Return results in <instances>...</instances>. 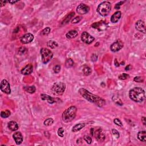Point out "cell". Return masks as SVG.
I'll return each instance as SVG.
<instances>
[{
  "instance_id": "6da1fadb",
  "label": "cell",
  "mask_w": 146,
  "mask_h": 146,
  "mask_svg": "<svg viewBox=\"0 0 146 146\" xmlns=\"http://www.w3.org/2000/svg\"><path fill=\"white\" fill-rule=\"evenodd\" d=\"M79 93L83 98H84L89 102L94 103L99 107H102L106 104V101L100 97L93 94L87 90L81 88L79 90Z\"/></svg>"
},
{
  "instance_id": "7a4b0ae2",
  "label": "cell",
  "mask_w": 146,
  "mask_h": 146,
  "mask_svg": "<svg viewBox=\"0 0 146 146\" xmlns=\"http://www.w3.org/2000/svg\"><path fill=\"white\" fill-rule=\"evenodd\" d=\"M129 97L134 102L137 103L142 102L145 100L146 98L145 91L141 87H134L130 90Z\"/></svg>"
},
{
  "instance_id": "3957f363",
  "label": "cell",
  "mask_w": 146,
  "mask_h": 146,
  "mask_svg": "<svg viewBox=\"0 0 146 146\" xmlns=\"http://www.w3.org/2000/svg\"><path fill=\"white\" fill-rule=\"evenodd\" d=\"M77 112V108L74 106H71L66 109L62 114V120L65 123H69L74 119L76 114Z\"/></svg>"
},
{
  "instance_id": "277c9868",
  "label": "cell",
  "mask_w": 146,
  "mask_h": 146,
  "mask_svg": "<svg viewBox=\"0 0 146 146\" xmlns=\"http://www.w3.org/2000/svg\"><path fill=\"white\" fill-rule=\"evenodd\" d=\"M111 10V5L110 2L103 1L98 5L97 11L102 17H106Z\"/></svg>"
},
{
  "instance_id": "5b68a950",
  "label": "cell",
  "mask_w": 146,
  "mask_h": 146,
  "mask_svg": "<svg viewBox=\"0 0 146 146\" xmlns=\"http://www.w3.org/2000/svg\"><path fill=\"white\" fill-rule=\"evenodd\" d=\"M66 86L63 82H56L51 87V92L55 96H60L63 94L66 90Z\"/></svg>"
},
{
  "instance_id": "8992f818",
  "label": "cell",
  "mask_w": 146,
  "mask_h": 146,
  "mask_svg": "<svg viewBox=\"0 0 146 146\" xmlns=\"http://www.w3.org/2000/svg\"><path fill=\"white\" fill-rule=\"evenodd\" d=\"M40 53L41 55L42 62L44 64H47L53 57V53L51 50L47 48H42L41 49Z\"/></svg>"
},
{
  "instance_id": "52a82bcc",
  "label": "cell",
  "mask_w": 146,
  "mask_h": 146,
  "mask_svg": "<svg viewBox=\"0 0 146 146\" xmlns=\"http://www.w3.org/2000/svg\"><path fill=\"white\" fill-rule=\"evenodd\" d=\"M124 44L121 40H118L111 45L110 50L112 52H117L123 48Z\"/></svg>"
},
{
  "instance_id": "ba28073f",
  "label": "cell",
  "mask_w": 146,
  "mask_h": 146,
  "mask_svg": "<svg viewBox=\"0 0 146 146\" xmlns=\"http://www.w3.org/2000/svg\"><path fill=\"white\" fill-rule=\"evenodd\" d=\"M0 89L1 91H2L3 93H5L6 94H10L11 93V88L10 85L9 83L6 79H3L1 81V85H0Z\"/></svg>"
},
{
  "instance_id": "9c48e42d",
  "label": "cell",
  "mask_w": 146,
  "mask_h": 146,
  "mask_svg": "<svg viewBox=\"0 0 146 146\" xmlns=\"http://www.w3.org/2000/svg\"><path fill=\"white\" fill-rule=\"evenodd\" d=\"M94 40L95 38L94 37L91 36L89 33L86 32H83L82 34H81V40L86 44H91L94 41Z\"/></svg>"
},
{
  "instance_id": "30bf717a",
  "label": "cell",
  "mask_w": 146,
  "mask_h": 146,
  "mask_svg": "<svg viewBox=\"0 0 146 146\" xmlns=\"http://www.w3.org/2000/svg\"><path fill=\"white\" fill-rule=\"evenodd\" d=\"M95 139L98 142H103L106 139V135L102 128H98L94 132Z\"/></svg>"
},
{
  "instance_id": "8fae6325",
  "label": "cell",
  "mask_w": 146,
  "mask_h": 146,
  "mask_svg": "<svg viewBox=\"0 0 146 146\" xmlns=\"http://www.w3.org/2000/svg\"><path fill=\"white\" fill-rule=\"evenodd\" d=\"M34 40V36L31 33H26L22 36L21 37L20 40L21 42L23 44H28L32 42Z\"/></svg>"
},
{
  "instance_id": "7c38bea8",
  "label": "cell",
  "mask_w": 146,
  "mask_h": 146,
  "mask_svg": "<svg viewBox=\"0 0 146 146\" xmlns=\"http://www.w3.org/2000/svg\"><path fill=\"white\" fill-rule=\"evenodd\" d=\"M90 10V7L84 4V3H81L77 7V12L79 14H87Z\"/></svg>"
},
{
  "instance_id": "4fadbf2b",
  "label": "cell",
  "mask_w": 146,
  "mask_h": 146,
  "mask_svg": "<svg viewBox=\"0 0 146 146\" xmlns=\"http://www.w3.org/2000/svg\"><path fill=\"white\" fill-rule=\"evenodd\" d=\"M135 29L139 32L143 33V34H146V25L144 21L142 20L138 21L135 24Z\"/></svg>"
},
{
  "instance_id": "5bb4252c",
  "label": "cell",
  "mask_w": 146,
  "mask_h": 146,
  "mask_svg": "<svg viewBox=\"0 0 146 146\" xmlns=\"http://www.w3.org/2000/svg\"><path fill=\"white\" fill-rule=\"evenodd\" d=\"M91 27L94 29H98V30H104L107 28V25L104 21H99L98 22H95L92 24Z\"/></svg>"
},
{
  "instance_id": "9a60e30c",
  "label": "cell",
  "mask_w": 146,
  "mask_h": 146,
  "mask_svg": "<svg viewBox=\"0 0 146 146\" xmlns=\"http://www.w3.org/2000/svg\"><path fill=\"white\" fill-rule=\"evenodd\" d=\"M13 139L16 143V145H19L22 143L23 142V136L20 132H15L13 135Z\"/></svg>"
},
{
  "instance_id": "2e32d148",
  "label": "cell",
  "mask_w": 146,
  "mask_h": 146,
  "mask_svg": "<svg viewBox=\"0 0 146 146\" xmlns=\"http://www.w3.org/2000/svg\"><path fill=\"white\" fill-rule=\"evenodd\" d=\"M33 71V66L32 64H28L21 70V74L24 75L30 74Z\"/></svg>"
},
{
  "instance_id": "e0dca14e",
  "label": "cell",
  "mask_w": 146,
  "mask_h": 146,
  "mask_svg": "<svg viewBox=\"0 0 146 146\" xmlns=\"http://www.w3.org/2000/svg\"><path fill=\"white\" fill-rule=\"evenodd\" d=\"M41 98L42 100H46L49 104H53L57 102V98H54L49 96V95L42 94L41 95Z\"/></svg>"
},
{
  "instance_id": "ac0fdd59",
  "label": "cell",
  "mask_w": 146,
  "mask_h": 146,
  "mask_svg": "<svg viewBox=\"0 0 146 146\" xmlns=\"http://www.w3.org/2000/svg\"><path fill=\"white\" fill-rule=\"evenodd\" d=\"M122 15V13L120 11H117L115 13H114V14L112 15L111 17V22L112 23H116L119 20L120 17Z\"/></svg>"
},
{
  "instance_id": "d6986e66",
  "label": "cell",
  "mask_w": 146,
  "mask_h": 146,
  "mask_svg": "<svg viewBox=\"0 0 146 146\" xmlns=\"http://www.w3.org/2000/svg\"><path fill=\"white\" fill-rule=\"evenodd\" d=\"M8 128L12 131H15L18 129V125L15 121H10L8 123Z\"/></svg>"
},
{
  "instance_id": "ffe728a7",
  "label": "cell",
  "mask_w": 146,
  "mask_h": 146,
  "mask_svg": "<svg viewBox=\"0 0 146 146\" xmlns=\"http://www.w3.org/2000/svg\"><path fill=\"white\" fill-rule=\"evenodd\" d=\"M78 35V33L77 31L74 30H72L69 31L67 33H66V38L68 39H73V38L77 37Z\"/></svg>"
},
{
  "instance_id": "44dd1931",
  "label": "cell",
  "mask_w": 146,
  "mask_h": 146,
  "mask_svg": "<svg viewBox=\"0 0 146 146\" xmlns=\"http://www.w3.org/2000/svg\"><path fill=\"white\" fill-rule=\"evenodd\" d=\"M85 126V123H80L77 124L75 125L72 128V132H76L77 131H80L81 129H82L83 128H84Z\"/></svg>"
},
{
  "instance_id": "7402d4cb",
  "label": "cell",
  "mask_w": 146,
  "mask_h": 146,
  "mask_svg": "<svg viewBox=\"0 0 146 146\" xmlns=\"http://www.w3.org/2000/svg\"><path fill=\"white\" fill-rule=\"evenodd\" d=\"M138 138L140 141L145 142L146 141V132L145 131H139L138 134Z\"/></svg>"
},
{
  "instance_id": "603a6c76",
  "label": "cell",
  "mask_w": 146,
  "mask_h": 146,
  "mask_svg": "<svg viewBox=\"0 0 146 146\" xmlns=\"http://www.w3.org/2000/svg\"><path fill=\"white\" fill-rule=\"evenodd\" d=\"M74 15H75V13L74 12H72V13H70V14H68L67 16L65 17V18L63 19V21H62V25L67 24V23L71 20V19L73 18V17L74 16Z\"/></svg>"
},
{
  "instance_id": "cb8c5ba5",
  "label": "cell",
  "mask_w": 146,
  "mask_h": 146,
  "mask_svg": "<svg viewBox=\"0 0 146 146\" xmlns=\"http://www.w3.org/2000/svg\"><path fill=\"white\" fill-rule=\"evenodd\" d=\"M24 90L27 93H30V94H33V93L36 92V88L34 86H25L24 87Z\"/></svg>"
},
{
  "instance_id": "d4e9b609",
  "label": "cell",
  "mask_w": 146,
  "mask_h": 146,
  "mask_svg": "<svg viewBox=\"0 0 146 146\" xmlns=\"http://www.w3.org/2000/svg\"><path fill=\"white\" fill-rule=\"evenodd\" d=\"M91 72H92V70H91V68L89 67V66H85L83 69V74L86 76H88L89 75H90L91 74Z\"/></svg>"
},
{
  "instance_id": "484cf974",
  "label": "cell",
  "mask_w": 146,
  "mask_h": 146,
  "mask_svg": "<svg viewBox=\"0 0 146 146\" xmlns=\"http://www.w3.org/2000/svg\"><path fill=\"white\" fill-rule=\"evenodd\" d=\"M47 45L51 49H55L58 46V44L55 41H49L47 43Z\"/></svg>"
},
{
  "instance_id": "4316f807",
  "label": "cell",
  "mask_w": 146,
  "mask_h": 146,
  "mask_svg": "<svg viewBox=\"0 0 146 146\" xmlns=\"http://www.w3.org/2000/svg\"><path fill=\"white\" fill-rule=\"evenodd\" d=\"M74 65V61L71 58H68L65 61V66L67 68L72 67Z\"/></svg>"
},
{
  "instance_id": "83f0119b",
  "label": "cell",
  "mask_w": 146,
  "mask_h": 146,
  "mask_svg": "<svg viewBox=\"0 0 146 146\" xmlns=\"http://www.w3.org/2000/svg\"><path fill=\"white\" fill-rule=\"evenodd\" d=\"M11 112L9 110H6L5 111H2L1 112V116L3 118H7L10 115Z\"/></svg>"
},
{
  "instance_id": "f1b7e54d",
  "label": "cell",
  "mask_w": 146,
  "mask_h": 146,
  "mask_svg": "<svg viewBox=\"0 0 146 146\" xmlns=\"http://www.w3.org/2000/svg\"><path fill=\"white\" fill-rule=\"evenodd\" d=\"M50 31H51V29H50V28H49V27H47V28L43 29L41 32L40 34L42 36H48V35L50 33Z\"/></svg>"
},
{
  "instance_id": "f546056e",
  "label": "cell",
  "mask_w": 146,
  "mask_h": 146,
  "mask_svg": "<svg viewBox=\"0 0 146 146\" xmlns=\"http://www.w3.org/2000/svg\"><path fill=\"white\" fill-rule=\"evenodd\" d=\"M53 123L54 120L52 118H48L44 121V124L46 126H50L53 124Z\"/></svg>"
},
{
  "instance_id": "4dcf8cb0",
  "label": "cell",
  "mask_w": 146,
  "mask_h": 146,
  "mask_svg": "<svg viewBox=\"0 0 146 146\" xmlns=\"http://www.w3.org/2000/svg\"><path fill=\"white\" fill-rule=\"evenodd\" d=\"M82 17H81V16H77L75 17V18H74L72 19V20L71 21V22L72 24H78V23H79L80 21L82 20Z\"/></svg>"
},
{
  "instance_id": "1f68e13d",
  "label": "cell",
  "mask_w": 146,
  "mask_h": 146,
  "mask_svg": "<svg viewBox=\"0 0 146 146\" xmlns=\"http://www.w3.org/2000/svg\"><path fill=\"white\" fill-rule=\"evenodd\" d=\"M130 77V76L127 74L126 73H123L120 74L118 76V78L120 79V80H126V79H128Z\"/></svg>"
},
{
  "instance_id": "d6a6232c",
  "label": "cell",
  "mask_w": 146,
  "mask_h": 146,
  "mask_svg": "<svg viewBox=\"0 0 146 146\" xmlns=\"http://www.w3.org/2000/svg\"><path fill=\"white\" fill-rule=\"evenodd\" d=\"M64 132H65V130L62 127L59 128V129L58 130V135L59 136V137H61V138H63V136H64Z\"/></svg>"
},
{
  "instance_id": "836d02e7",
  "label": "cell",
  "mask_w": 146,
  "mask_h": 146,
  "mask_svg": "<svg viewBox=\"0 0 146 146\" xmlns=\"http://www.w3.org/2000/svg\"><path fill=\"white\" fill-rule=\"evenodd\" d=\"M134 81L138 83H143L144 82V78L142 77H135L134 78Z\"/></svg>"
},
{
  "instance_id": "e575fe53",
  "label": "cell",
  "mask_w": 146,
  "mask_h": 146,
  "mask_svg": "<svg viewBox=\"0 0 146 146\" xmlns=\"http://www.w3.org/2000/svg\"><path fill=\"white\" fill-rule=\"evenodd\" d=\"M114 123L116 124V125L119 126V127H122V126H123L122 122H121V120H120V119H119L118 118L114 119Z\"/></svg>"
},
{
  "instance_id": "d590c367",
  "label": "cell",
  "mask_w": 146,
  "mask_h": 146,
  "mask_svg": "<svg viewBox=\"0 0 146 146\" xmlns=\"http://www.w3.org/2000/svg\"><path fill=\"white\" fill-rule=\"evenodd\" d=\"M112 135H113L114 137L116 138V139H118V138H119V137H120L119 133V132L115 129L112 130Z\"/></svg>"
},
{
  "instance_id": "8d00e7d4",
  "label": "cell",
  "mask_w": 146,
  "mask_h": 146,
  "mask_svg": "<svg viewBox=\"0 0 146 146\" xmlns=\"http://www.w3.org/2000/svg\"><path fill=\"white\" fill-rule=\"evenodd\" d=\"M83 139L87 142V143L89 144V145H90L92 143V139H91L90 137H89L88 135H85L84 137H83Z\"/></svg>"
},
{
  "instance_id": "74e56055",
  "label": "cell",
  "mask_w": 146,
  "mask_h": 146,
  "mask_svg": "<svg viewBox=\"0 0 146 146\" xmlns=\"http://www.w3.org/2000/svg\"><path fill=\"white\" fill-rule=\"evenodd\" d=\"M53 71L55 74L59 73L61 71V66L60 65H56L54 66L53 68Z\"/></svg>"
},
{
  "instance_id": "f35d334b",
  "label": "cell",
  "mask_w": 146,
  "mask_h": 146,
  "mask_svg": "<svg viewBox=\"0 0 146 146\" xmlns=\"http://www.w3.org/2000/svg\"><path fill=\"white\" fill-rule=\"evenodd\" d=\"M25 51H26V48L25 47H21L18 49V54L20 55H22L23 54H24Z\"/></svg>"
},
{
  "instance_id": "ab89813d",
  "label": "cell",
  "mask_w": 146,
  "mask_h": 146,
  "mask_svg": "<svg viewBox=\"0 0 146 146\" xmlns=\"http://www.w3.org/2000/svg\"><path fill=\"white\" fill-rule=\"evenodd\" d=\"M125 1H119V2H118L117 3H116L115 6V9L116 10H118L120 9V6H121L123 3Z\"/></svg>"
},
{
  "instance_id": "60d3db41",
  "label": "cell",
  "mask_w": 146,
  "mask_h": 146,
  "mask_svg": "<svg viewBox=\"0 0 146 146\" xmlns=\"http://www.w3.org/2000/svg\"><path fill=\"white\" fill-rule=\"evenodd\" d=\"M97 59H98V56L96 54H93L92 56H91V61L93 62H95L97 61Z\"/></svg>"
},
{
  "instance_id": "b9f144b4",
  "label": "cell",
  "mask_w": 146,
  "mask_h": 146,
  "mask_svg": "<svg viewBox=\"0 0 146 146\" xmlns=\"http://www.w3.org/2000/svg\"><path fill=\"white\" fill-rule=\"evenodd\" d=\"M8 1H0V6H1V7H2L3 6H5L6 5V3Z\"/></svg>"
},
{
  "instance_id": "7bdbcfd3",
  "label": "cell",
  "mask_w": 146,
  "mask_h": 146,
  "mask_svg": "<svg viewBox=\"0 0 146 146\" xmlns=\"http://www.w3.org/2000/svg\"><path fill=\"white\" fill-rule=\"evenodd\" d=\"M114 65H115V66H116V67H119V66L120 63L118 62V59H115Z\"/></svg>"
},
{
  "instance_id": "ee69618b",
  "label": "cell",
  "mask_w": 146,
  "mask_h": 146,
  "mask_svg": "<svg viewBox=\"0 0 146 146\" xmlns=\"http://www.w3.org/2000/svg\"><path fill=\"white\" fill-rule=\"evenodd\" d=\"M142 122L143 123V124L144 125H146V118L145 116H143V117H142Z\"/></svg>"
},
{
  "instance_id": "f6af8a7d",
  "label": "cell",
  "mask_w": 146,
  "mask_h": 146,
  "mask_svg": "<svg viewBox=\"0 0 146 146\" xmlns=\"http://www.w3.org/2000/svg\"><path fill=\"white\" fill-rule=\"evenodd\" d=\"M132 69V66L131 65H128V66H127L125 68V70L126 71H128L130 70H131Z\"/></svg>"
},
{
  "instance_id": "bcb514c9",
  "label": "cell",
  "mask_w": 146,
  "mask_h": 146,
  "mask_svg": "<svg viewBox=\"0 0 146 146\" xmlns=\"http://www.w3.org/2000/svg\"><path fill=\"white\" fill-rule=\"evenodd\" d=\"M18 1H9L8 2H9L11 4H14V3H15L17 2H18Z\"/></svg>"
}]
</instances>
